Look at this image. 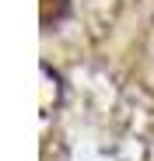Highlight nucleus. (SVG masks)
Instances as JSON below:
<instances>
[{
    "mask_svg": "<svg viewBox=\"0 0 154 161\" xmlns=\"http://www.w3.org/2000/svg\"><path fill=\"white\" fill-rule=\"evenodd\" d=\"M39 14H42V28H56V25L70 14V0H42Z\"/></svg>",
    "mask_w": 154,
    "mask_h": 161,
    "instance_id": "1",
    "label": "nucleus"
}]
</instances>
